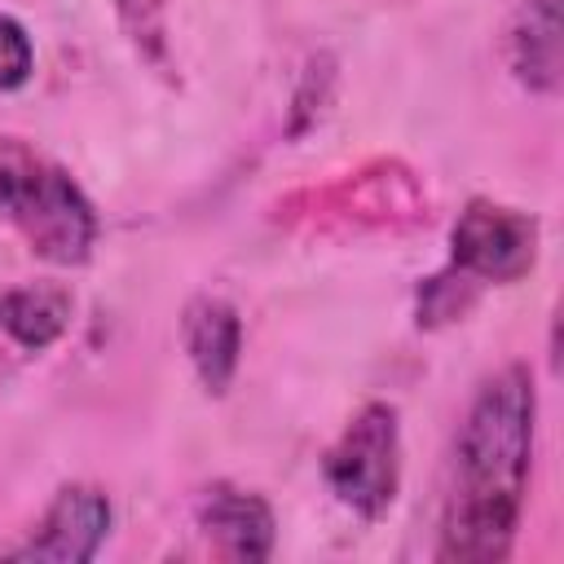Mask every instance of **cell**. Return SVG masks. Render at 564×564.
Returning <instances> with one entry per match:
<instances>
[{
	"instance_id": "1",
	"label": "cell",
	"mask_w": 564,
	"mask_h": 564,
	"mask_svg": "<svg viewBox=\"0 0 564 564\" xmlns=\"http://www.w3.org/2000/svg\"><path fill=\"white\" fill-rule=\"evenodd\" d=\"M533 423L538 388L529 366L511 361L476 388L454 441L436 560L498 564L511 555L533 467Z\"/></svg>"
},
{
	"instance_id": "2",
	"label": "cell",
	"mask_w": 564,
	"mask_h": 564,
	"mask_svg": "<svg viewBox=\"0 0 564 564\" xmlns=\"http://www.w3.org/2000/svg\"><path fill=\"white\" fill-rule=\"evenodd\" d=\"M0 220L13 225L26 247L62 269H75L97 247V212L75 176L26 145L22 137L0 132Z\"/></svg>"
},
{
	"instance_id": "8",
	"label": "cell",
	"mask_w": 564,
	"mask_h": 564,
	"mask_svg": "<svg viewBox=\"0 0 564 564\" xmlns=\"http://www.w3.org/2000/svg\"><path fill=\"white\" fill-rule=\"evenodd\" d=\"M507 57L516 79L529 93H555L560 88V0H524L511 35Z\"/></svg>"
},
{
	"instance_id": "3",
	"label": "cell",
	"mask_w": 564,
	"mask_h": 564,
	"mask_svg": "<svg viewBox=\"0 0 564 564\" xmlns=\"http://www.w3.org/2000/svg\"><path fill=\"white\" fill-rule=\"evenodd\" d=\"M326 489L361 520H383L401 494V419L397 405L370 401L352 414L322 458Z\"/></svg>"
},
{
	"instance_id": "6",
	"label": "cell",
	"mask_w": 564,
	"mask_h": 564,
	"mask_svg": "<svg viewBox=\"0 0 564 564\" xmlns=\"http://www.w3.org/2000/svg\"><path fill=\"white\" fill-rule=\"evenodd\" d=\"M194 516H198L203 538L216 546V555H225V560H269L273 555L278 520L260 494L216 480L198 494Z\"/></svg>"
},
{
	"instance_id": "5",
	"label": "cell",
	"mask_w": 564,
	"mask_h": 564,
	"mask_svg": "<svg viewBox=\"0 0 564 564\" xmlns=\"http://www.w3.org/2000/svg\"><path fill=\"white\" fill-rule=\"evenodd\" d=\"M110 533V498L97 485H62L26 542L9 546V560H44V564H84L101 551Z\"/></svg>"
},
{
	"instance_id": "7",
	"label": "cell",
	"mask_w": 564,
	"mask_h": 564,
	"mask_svg": "<svg viewBox=\"0 0 564 564\" xmlns=\"http://www.w3.org/2000/svg\"><path fill=\"white\" fill-rule=\"evenodd\" d=\"M181 339H185V352H189L198 383L212 397H225L234 375H238V357H242L238 308L220 295H194L185 304V317H181Z\"/></svg>"
},
{
	"instance_id": "10",
	"label": "cell",
	"mask_w": 564,
	"mask_h": 564,
	"mask_svg": "<svg viewBox=\"0 0 564 564\" xmlns=\"http://www.w3.org/2000/svg\"><path fill=\"white\" fill-rule=\"evenodd\" d=\"M115 18L128 35V44L137 48V57L159 70L172 75V40H167V0H115Z\"/></svg>"
},
{
	"instance_id": "4",
	"label": "cell",
	"mask_w": 564,
	"mask_h": 564,
	"mask_svg": "<svg viewBox=\"0 0 564 564\" xmlns=\"http://www.w3.org/2000/svg\"><path fill=\"white\" fill-rule=\"evenodd\" d=\"M538 260V220L520 207L471 198L449 229V269L471 282H520Z\"/></svg>"
},
{
	"instance_id": "9",
	"label": "cell",
	"mask_w": 564,
	"mask_h": 564,
	"mask_svg": "<svg viewBox=\"0 0 564 564\" xmlns=\"http://www.w3.org/2000/svg\"><path fill=\"white\" fill-rule=\"evenodd\" d=\"M70 291L53 286V282H26V286H4L0 291V330L31 348L44 352L48 344H57L70 326Z\"/></svg>"
},
{
	"instance_id": "11",
	"label": "cell",
	"mask_w": 564,
	"mask_h": 564,
	"mask_svg": "<svg viewBox=\"0 0 564 564\" xmlns=\"http://www.w3.org/2000/svg\"><path fill=\"white\" fill-rule=\"evenodd\" d=\"M35 70V48H31V35L18 18L0 13V93H13L31 79Z\"/></svg>"
}]
</instances>
